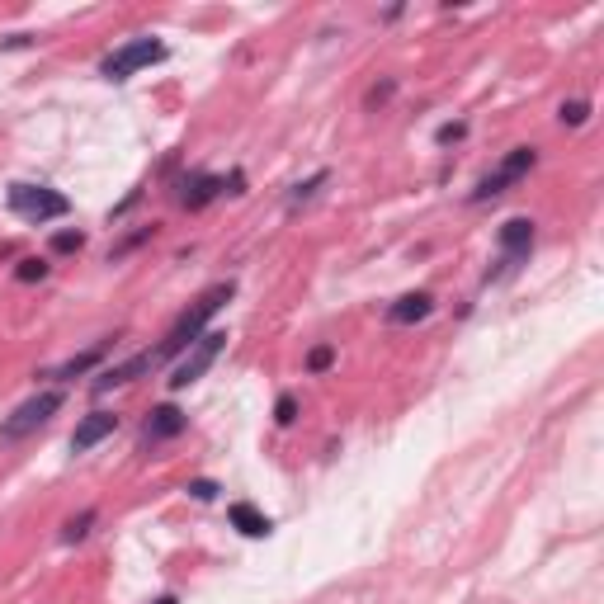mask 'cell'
<instances>
[{
  "instance_id": "cell-1",
  "label": "cell",
  "mask_w": 604,
  "mask_h": 604,
  "mask_svg": "<svg viewBox=\"0 0 604 604\" xmlns=\"http://www.w3.org/2000/svg\"><path fill=\"white\" fill-rule=\"evenodd\" d=\"M232 293H236L232 279H227V284H213L199 302H194V307H189V312H180V321H175V326L166 331V340L156 345V359L166 364V359H175V354H185L189 345H194V340L208 331V321L222 312V302H232Z\"/></svg>"
},
{
  "instance_id": "cell-2",
  "label": "cell",
  "mask_w": 604,
  "mask_h": 604,
  "mask_svg": "<svg viewBox=\"0 0 604 604\" xmlns=\"http://www.w3.org/2000/svg\"><path fill=\"white\" fill-rule=\"evenodd\" d=\"M62 392H34L29 402H19L10 416L0 420V444H15V439H29V435H38L43 425H48L57 411H62Z\"/></svg>"
},
{
  "instance_id": "cell-3",
  "label": "cell",
  "mask_w": 604,
  "mask_h": 604,
  "mask_svg": "<svg viewBox=\"0 0 604 604\" xmlns=\"http://www.w3.org/2000/svg\"><path fill=\"white\" fill-rule=\"evenodd\" d=\"M5 203H10V213L24 222H57L71 213V199L67 194H57V189L48 185H10V194H5Z\"/></svg>"
},
{
  "instance_id": "cell-4",
  "label": "cell",
  "mask_w": 604,
  "mask_h": 604,
  "mask_svg": "<svg viewBox=\"0 0 604 604\" xmlns=\"http://www.w3.org/2000/svg\"><path fill=\"white\" fill-rule=\"evenodd\" d=\"M170 48L161 43V38H133V43H123V48H114L109 57H104V81H128V76H137L142 67H156V62H166Z\"/></svg>"
},
{
  "instance_id": "cell-5",
  "label": "cell",
  "mask_w": 604,
  "mask_h": 604,
  "mask_svg": "<svg viewBox=\"0 0 604 604\" xmlns=\"http://www.w3.org/2000/svg\"><path fill=\"white\" fill-rule=\"evenodd\" d=\"M222 345H227V336H222V331H203V336L194 340L185 354H180V364L170 369V387H175V392H185V387L199 383L203 373L213 369V359L222 354Z\"/></svg>"
},
{
  "instance_id": "cell-6",
  "label": "cell",
  "mask_w": 604,
  "mask_h": 604,
  "mask_svg": "<svg viewBox=\"0 0 604 604\" xmlns=\"http://www.w3.org/2000/svg\"><path fill=\"white\" fill-rule=\"evenodd\" d=\"M534 166H538V151H534V147H515V151H510V156L501 161V166H496L487 180H482V185L472 189V203H487V199H496V194H505L510 185H520V180H524V175H529Z\"/></svg>"
},
{
  "instance_id": "cell-7",
  "label": "cell",
  "mask_w": 604,
  "mask_h": 604,
  "mask_svg": "<svg viewBox=\"0 0 604 604\" xmlns=\"http://www.w3.org/2000/svg\"><path fill=\"white\" fill-rule=\"evenodd\" d=\"M222 189H227V180H222V175H208V170H189V175H180V180H175V199H180V208L199 213V208H208V203L218 199Z\"/></svg>"
},
{
  "instance_id": "cell-8",
  "label": "cell",
  "mask_w": 604,
  "mask_h": 604,
  "mask_svg": "<svg viewBox=\"0 0 604 604\" xmlns=\"http://www.w3.org/2000/svg\"><path fill=\"white\" fill-rule=\"evenodd\" d=\"M151 369H161V359H156V350H147V354H137V359H128V364H114V369H104L95 383H90V392L95 397H104L109 387H123V383H133V378H142V373H151Z\"/></svg>"
},
{
  "instance_id": "cell-9",
  "label": "cell",
  "mask_w": 604,
  "mask_h": 604,
  "mask_svg": "<svg viewBox=\"0 0 604 604\" xmlns=\"http://www.w3.org/2000/svg\"><path fill=\"white\" fill-rule=\"evenodd\" d=\"M118 430V416L114 411H90V416L76 425V435H71V449L76 453H85V449H95L100 439H109Z\"/></svg>"
},
{
  "instance_id": "cell-10",
  "label": "cell",
  "mask_w": 604,
  "mask_h": 604,
  "mask_svg": "<svg viewBox=\"0 0 604 604\" xmlns=\"http://www.w3.org/2000/svg\"><path fill=\"white\" fill-rule=\"evenodd\" d=\"M501 251H505V265H515L524 255L534 251V222L529 218H510L501 227Z\"/></svg>"
},
{
  "instance_id": "cell-11",
  "label": "cell",
  "mask_w": 604,
  "mask_h": 604,
  "mask_svg": "<svg viewBox=\"0 0 604 604\" xmlns=\"http://www.w3.org/2000/svg\"><path fill=\"white\" fill-rule=\"evenodd\" d=\"M185 425H189V420H185V411H180V406H156V411H151V420L142 425V439H147V444H161V439H175Z\"/></svg>"
},
{
  "instance_id": "cell-12",
  "label": "cell",
  "mask_w": 604,
  "mask_h": 604,
  "mask_svg": "<svg viewBox=\"0 0 604 604\" xmlns=\"http://www.w3.org/2000/svg\"><path fill=\"white\" fill-rule=\"evenodd\" d=\"M430 312H435V298H430V293H406V298H397L387 307V321H392V326H416V321H425Z\"/></svg>"
},
{
  "instance_id": "cell-13",
  "label": "cell",
  "mask_w": 604,
  "mask_h": 604,
  "mask_svg": "<svg viewBox=\"0 0 604 604\" xmlns=\"http://www.w3.org/2000/svg\"><path fill=\"white\" fill-rule=\"evenodd\" d=\"M227 520H232L246 538H269V534H274V524H269V515H260V510H255L251 501H236L232 510H227Z\"/></svg>"
},
{
  "instance_id": "cell-14",
  "label": "cell",
  "mask_w": 604,
  "mask_h": 604,
  "mask_svg": "<svg viewBox=\"0 0 604 604\" xmlns=\"http://www.w3.org/2000/svg\"><path fill=\"white\" fill-rule=\"evenodd\" d=\"M326 180H331V170H317L312 180H302V185H293V194H288V203H284V208H288V213H298V208H302V203H307V199H317V189L326 185Z\"/></svg>"
},
{
  "instance_id": "cell-15",
  "label": "cell",
  "mask_w": 604,
  "mask_h": 604,
  "mask_svg": "<svg viewBox=\"0 0 604 604\" xmlns=\"http://www.w3.org/2000/svg\"><path fill=\"white\" fill-rule=\"evenodd\" d=\"M90 524H95V510H81V515H71V520L62 524V543H81V538L90 534Z\"/></svg>"
},
{
  "instance_id": "cell-16",
  "label": "cell",
  "mask_w": 604,
  "mask_h": 604,
  "mask_svg": "<svg viewBox=\"0 0 604 604\" xmlns=\"http://www.w3.org/2000/svg\"><path fill=\"white\" fill-rule=\"evenodd\" d=\"M15 279L19 284H38V279H48V260H19V269H15Z\"/></svg>"
},
{
  "instance_id": "cell-17",
  "label": "cell",
  "mask_w": 604,
  "mask_h": 604,
  "mask_svg": "<svg viewBox=\"0 0 604 604\" xmlns=\"http://www.w3.org/2000/svg\"><path fill=\"white\" fill-rule=\"evenodd\" d=\"M557 118H562L567 128H581V123L590 118V104H586V100H567L562 109H557Z\"/></svg>"
},
{
  "instance_id": "cell-18",
  "label": "cell",
  "mask_w": 604,
  "mask_h": 604,
  "mask_svg": "<svg viewBox=\"0 0 604 604\" xmlns=\"http://www.w3.org/2000/svg\"><path fill=\"white\" fill-rule=\"evenodd\" d=\"M331 364H336V350L331 345H317V350L307 354V373H326Z\"/></svg>"
},
{
  "instance_id": "cell-19",
  "label": "cell",
  "mask_w": 604,
  "mask_h": 604,
  "mask_svg": "<svg viewBox=\"0 0 604 604\" xmlns=\"http://www.w3.org/2000/svg\"><path fill=\"white\" fill-rule=\"evenodd\" d=\"M95 364H100V350H90V354H81V359H71L67 369H57V378H76V373L95 369Z\"/></svg>"
},
{
  "instance_id": "cell-20",
  "label": "cell",
  "mask_w": 604,
  "mask_h": 604,
  "mask_svg": "<svg viewBox=\"0 0 604 604\" xmlns=\"http://www.w3.org/2000/svg\"><path fill=\"white\" fill-rule=\"evenodd\" d=\"M274 420H279V425H293V420H298V397H293V392H284V397H279V406H274Z\"/></svg>"
},
{
  "instance_id": "cell-21",
  "label": "cell",
  "mask_w": 604,
  "mask_h": 604,
  "mask_svg": "<svg viewBox=\"0 0 604 604\" xmlns=\"http://www.w3.org/2000/svg\"><path fill=\"white\" fill-rule=\"evenodd\" d=\"M81 246H85L81 232H57V236H52V251H62V255H67V251H81Z\"/></svg>"
},
{
  "instance_id": "cell-22",
  "label": "cell",
  "mask_w": 604,
  "mask_h": 604,
  "mask_svg": "<svg viewBox=\"0 0 604 604\" xmlns=\"http://www.w3.org/2000/svg\"><path fill=\"white\" fill-rule=\"evenodd\" d=\"M458 137H468V123H439V133H435L439 147H449V142H458Z\"/></svg>"
},
{
  "instance_id": "cell-23",
  "label": "cell",
  "mask_w": 604,
  "mask_h": 604,
  "mask_svg": "<svg viewBox=\"0 0 604 604\" xmlns=\"http://www.w3.org/2000/svg\"><path fill=\"white\" fill-rule=\"evenodd\" d=\"M189 496H194V501H213V496H218V487H213V482H189Z\"/></svg>"
},
{
  "instance_id": "cell-24",
  "label": "cell",
  "mask_w": 604,
  "mask_h": 604,
  "mask_svg": "<svg viewBox=\"0 0 604 604\" xmlns=\"http://www.w3.org/2000/svg\"><path fill=\"white\" fill-rule=\"evenodd\" d=\"M156 604H180V600H175V595H161V600H156Z\"/></svg>"
}]
</instances>
